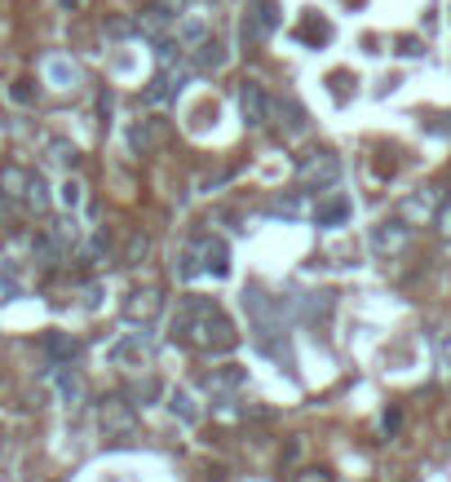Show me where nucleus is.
I'll use <instances>...</instances> for the list:
<instances>
[{
    "label": "nucleus",
    "mask_w": 451,
    "mask_h": 482,
    "mask_svg": "<svg viewBox=\"0 0 451 482\" xmlns=\"http://www.w3.org/2000/svg\"><path fill=\"white\" fill-rule=\"evenodd\" d=\"M133 425H138V416H133V407L124 398H106L102 403V429H106V438H129Z\"/></svg>",
    "instance_id": "6"
},
{
    "label": "nucleus",
    "mask_w": 451,
    "mask_h": 482,
    "mask_svg": "<svg viewBox=\"0 0 451 482\" xmlns=\"http://www.w3.org/2000/svg\"><path fill=\"white\" fill-rule=\"evenodd\" d=\"M239 115H244L248 129L270 124V98H266V89L257 80H239Z\"/></svg>",
    "instance_id": "5"
},
{
    "label": "nucleus",
    "mask_w": 451,
    "mask_h": 482,
    "mask_svg": "<svg viewBox=\"0 0 451 482\" xmlns=\"http://www.w3.org/2000/svg\"><path fill=\"white\" fill-rule=\"evenodd\" d=\"M293 482H332V469H323V465H310V469L293 474Z\"/></svg>",
    "instance_id": "27"
},
{
    "label": "nucleus",
    "mask_w": 451,
    "mask_h": 482,
    "mask_svg": "<svg viewBox=\"0 0 451 482\" xmlns=\"http://www.w3.org/2000/svg\"><path fill=\"white\" fill-rule=\"evenodd\" d=\"M248 385V372L244 368H212V372L203 376V389L212 394V398H230V394H239Z\"/></svg>",
    "instance_id": "8"
},
{
    "label": "nucleus",
    "mask_w": 451,
    "mask_h": 482,
    "mask_svg": "<svg viewBox=\"0 0 451 482\" xmlns=\"http://www.w3.org/2000/svg\"><path fill=\"white\" fill-rule=\"evenodd\" d=\"M177 274L182 279H195V274H212V279H226L230 274V248L221 235H200L182 248L177 257Z\"/></svg>",
    "instance_id": "2"
},
{
    "label": "nucleus",
    "mask_w": 451,
    "mask_h": 482,
    "mask_svg": "<svg viewBox=\"0 0 451 482\" xmlns=\"http://www.w3.org/2000/svg\"><path fill=\"white\" fill-rule=\"evenodd\" d=\"M168 407H173V416H182L186 425H195V421H200V412H195V403H191V394H186V389H173V394H168Z\"/></svg>",
    "instance_id": "20"
},
{
    "label": "nucleus",
    "mask_w": 451,
    "mask_h": 482,
    "mask_svg": "<svg viewBox=\"0 0 451 482\" xmlns=\"http://www.w3.org/2000/svg\"><path fill=\"white\" fill-rule=\"evenodd\" d=\"M53 380H58V389H62V403H80V380H76V376L58 368V372H53Z\"/></svg>",
    "instance_id": "24"
},
{
    "label": "nucleus",
    "mask_w": 451,
    "mask_h": 482,
    "mask_svg": "<svg viewBox=\"0 0 451 482\" xmlns=\"http://www.w3.org/2000/svg\"><path fill=\"white\" fill-rule=\"evenodd\" d=\"M58 4H62V9H80V0H58Z\"/></svg>",
    "instance_id": "35"
},
{
    "label": "nucleus",
    "mask_w": 451,
    "mask_h": 482,
    "mask_svg": "<svg viewBox=\"0 0 451 482\" xmlns=\"http://www.w3.org/2000/svg\"><path fill=\"white\" fill-rule=\"evenodd\" d=\"M182 9H186V0H150V4H147V13L138 18V27H147V31H159L164 22L182 18Z\"/></svg>",
    "instance_id": "9"
},
{
    "label": "nucleus",
    "mask_w": 451,
    "mask_h": 482,
    "mask_svg": "<svg viewBox=\"0 0 451 482\" xmlns=\"http://www.w3.org/2000/svg\"><path fill=\"white\" fill-rule=\"evenodd\" d=\"M45 350H50L58 363H71V359L80 354V341L67 336V332H45Z\"/></svg>",
    "instance_id": "18"
},
{
    "label": "nucleus",
    "mask_w": 451,
    "mask_h": 482,
    "mask_svg": "<svg viewBox=\"0 0 451 482\" xmlns=\"http://www.w3.org/2000/svg\"><path fill=\"white\" fill-rule=\"evenodd\" d=\"M399 54L402 58H420L425 49H420V40H416V36H402V40H399Z\"/></svg>",
    "instance_id": "30"
},
{
    "label": "nucleus",
    "mask_w": 451,
    "mask_h": 482,
    "mask_svg": "<svg viewBox=\"0 0 451 482\" xmlns=\"http://www.w3.org/2000/svg\"><path fill=\"white\" fill-rule=\"evenodd\" d=\"M173 341H182L200 354H230L239 345V332L221 315V306H212L203 297H186L182 310L173 315Z\"/></svg>",
    "instance_id": "1"
},
{
    "label": "nucleus",
    "mask_w": 451,
    "mask_h": 482,
    "mask_svg": "<svg viewBox=\"0 0 451 482\" xmlns=\"http://www.w3.org/2000/svg\"><path fill=\"white\" fill-rule=\"evenodd\" d=\"M354 213V204L346 195H332V200H323L319 209H314V226H346Z\"/></svg>",
    "instance_id": "14"
},
{
    "label": "nucleus",
    "mask_w": 451,
    "mask_h": 482,
    "mask_svg": "<svg viewBox=\"0 0 451 482\" xmlns=\"http://www.w3.org/2000/svg\"><path fill=\"white\" fill-rule=\"evenodd\" d=\"M27 182H32V173H27V168H18V164L0 168V200H5V204L23 200V195H27Z\"/></svg>",
    "instance_id": "13"
},
{
    "label": "nucleus",
    "mask_w": 451,
    "mask_h": 482,
    "mask_svg": "<svg viewBox=\"0 0 451 482\" xmlns=\"http://www.w3.org/2000/svg\"><path fill=\"white\" fill-rule=\"evenodd\" d=\"M9 98H14V103H23V107H27V103H32V98H36V89H32V80H14V89H9Z\"/></svg>",
    "instance_id": "28"
},
{
    "label": "nucleus",
    "mask_w": 451,
    "mask_h": 482,
    "mask_svg": "<svg viewBox=\"0 0 451 482\" xmlns=\"http://www.w3.org/2000/svg\"><path fill=\"white\" fill-rule=\"evenodd\" d=\"M279 22H284V9H279L275 0H261V4L252 9V18L244 22V31H252V36H270Z\"/></svg>",
    "instance_id": "11"
},
{
    "label": "nucleus",
    "mask_w": 451,
    "mask_h": 482,
    "mask_svg": "<svg viewBox=\"0 0 451 482\" xmlns=\"http://www.w3.org/2000/svg\"><path fill=\"white\" fill-rule=\"evenodd\" d=\"M50 160L58 164V168H76V164H80V151H76L71 142H50Z\"/></svg>",
    "instance_id": "23"
},
{
    "label": "nucleus",
    "mask_w": 451,
    "mask_h": 482,
    "mask_svg": "<svg viewBox=\"0 0 451 482\" xmlns=\"http://www.w3.org/2000/svg\"><path fill=\"white\" fill-rule=\"evenodd\" d=\"M173 94H177V80L164 71V76H155V85L147 89V103H150V107H155V103H168Z\"/></svg>",
    "instance_id": "21"
},
{
    "label": "nucleus",
    "mask_w": 451,
    "mask_h": 482,
    "mask_svg": "<svg viewBox=\"0 0 451 482\" xmlns=\"http://www.w3.org/2000/svg\"><path fill=\"white\" fill-rule=\"evenodd\" d=\"M297 177H301V186H310V191H328V186H337V177H341V160H337L332 151H319V156L301 160Z\"/></svg>",
    "instance_id": "3"
},
{
    "label": "nucleus",
    "mask_w": 451,
    "mask_h": 482,
    "mask_svg": "<svg viewBox=\"0 0 451 482\" xmlns=\"http://www.w3.org/2000/svg\"><path fill=\"white\" fill-rule=\"evenodd\" d=\"M381 425H385V433H399V425H402V412H399V407H390Z\"/></svg>",
    "instance_id": "32"
},
{
    "label": "nucleus",
    "mask_w": 451,
    "mask_h": 482,
    "mask_svg": "<svg viewBox=\"0 0 451 482\" xmlns=\"http://www.w3.org/2000/svg\"><path fill=\"white\" fill-rule=\"evenodd\" d=\"M434 230H438L443 239H451V200L438 204V213H434Z\"/></svg>",
    "instance_id": "26"
},
{
    "label": "nucleus",
    "mask_w": 451,
    "mask_h": 482,
    "mask_svg": "<svg viewBox=\"0 0 451 482\" xmlns=\"http://www.w3.org/2000/svg\"><path fill=\"white\" fill-rule=\"evenodd\" d=\"M279 115H288V133H305V111L297 103H279Z\"/></svg>",
    "instance_id": "25"
},
{
    "label": "nucleus",
    "mask_w": 451,
    "mask_h": 482,
    "mask_svg": "<svg viewBox=\"0 0 451 482\" xmlns=\"http://www.w3.org/2000/svg\"><path fill=\"white\" fill-rule=\"evenodd\" d=\"M164 133H168V129L155 124V120H150V124H133V129H129V147L147 156V151H155V147L164 142Z\"/></svg>",
    "instance_id": "15"
},
{
    "label": "nucleus",
    "mask_w": 451,
    "mask_h": 482,
    "mask_svg": "<svg viewBox=\"0 0 451 482\" xmlns=\"http://www.w3.org/2000/svg\"><path fill=\"white\" fill-rule=\"evenodd\" d=\"M297 40L301 45H328V40H332V27H328L319 13H305L297 27Z\"/></svg>",
    "instance_id": "17"
},
{
    "label": "nucleus",
    "mask_w": 451,
    "mask_h": 482,
    "mask_svg": "<svg viewBox=\"0 0 451 482\" xmlns=\"http://www.w3.org/2000/svg\"><path fill=\"white\" fill-rule=\"evenodd\" d=\"M106 31H111V36H129V31H133V22H129V18H111V22H106Z\"/></svg>",
    "instance_id": "31"
},
{
    "label": "nucleus",
    "mask_w": 451,
    "mask_h": 482,
    "mask_svg": "<svg viewBox=\"0 0 451 482\" xmlns=\"http://www.w3.org/2000/svg\"><path fill=\"white\" fill-rule=\"evenodd\" d=\"M23 204H27V209H36V213H45V209H50V186H45V177H41V173H32Z\"/></svg>",
    "instance_id": "19"
},
{
    "label": "nucleus",
    "mask_w": 451,
    "mask_h": 482,
    "mask_svg": "<svg viewBox=\"0 0 451 482\" xmlns=\"http://www.w3.org/2000/svg\"><path fill=\"white\" fill-rule=\"evenodd\" d=\"M438 204H443V191L425 186V191H416V195L402 204V221H425V217L438 213Z\"/></svg>",
    "instance_id": "10"
},
{
    "label": "nucleus",
    "mask_w": 451,
    "mask_h": 482,
    "mask_svg": "<svg viewBox=\"0 0 451 482\" xmlns=\"http://www.w3.org/2000/svg\"><path fill=\"white\" fill-rule=\"evenodd\" d=\"M159 306H164L159 288H133V292L124 297V319L129 323H150L155 315H159Z\"/></svg>",
    "instance_id": "7"
},
{
    "label": "nucleus",
    "mask_w": 451,
    "mask_h": 482,
    "mask_svg": "<svg viewBox=\"0 0 451 482\" xmlns=\"http://www.w3.org/2000/svg\"><path fill=\"white\" fill-rule=\"evenodd\" d=\"M147 354H150V341L142 336V332H133L129 341H120V345L111 350V363L129 368V363H147Z\"/></svg>",
    "instance_id": "12"
},
{
    "label": "nucleus",
    "mask_w": 451,
    "mask_h": 482,
    "mask_svg": "<svg viewBox=\"0 0 451 482\" xmlns=\"http://www.w3.org/2000/svg\"><path fill=\"white\" fill-rule=\"evenodd\" d=\"M195 67L200 71H221L226 67V45L212 40V36H203L200 45H195Z\"/></svg>",
    "instance_id": "16"
},
{
    "label": "nucleus",
    "mask_w": 451,
    "mask_h": 482,
    "mask_svg": "<svg viewBox=\"0 0 451 482\" xmlns=\"http://www.w3.org/2000/svg\"><path fill=\"white\" fill-rule=\"evenodd\" d=\"M407 244H411V226H407L402 217L372 226V253H381V257H399Z\"/></svg>",
    "instance_id": "4"
},
{
    "label": "nucleus",
    "mask_w": 451,
    "mask_h": 482,
    "mask_svg": "<svg viewBox=\"0 0 451 482\" xmlns=\"http://www.w3.org/2000/svg\"><path fill=\"white\" fill-rule=\"evenodd\" d=\"M443 359H447V368H451V341H443Z\"/></svg>",
    "instance_id": "36"
},
{
    "label": "nucleus",
    "mask_w": 451,
    "mask_h": 482,
    "mask_svg": "<svg viewBox=\"0 0 451 482\" xmlns=\"http://www.w3.org/2000/svg\"><path fill=\"white\" fill-rule=\"evenodd\" d=\"M50 76L53 80H62V85H71V80H76V71H67L62 62H50Z\"/></svg>",
    "instance_id": "33"
},
{
    "label": "nucleus",
    "mask_w": 451,
    "mask_h": 482,
    "mask_svg": "<svg viewBox=\"0 0 451 482\" xmlns=\"http://www.w3.org/2000/svg\"><path fill=\"white\" fill-rule=\"evenodd\" d=\"M138 257H147V239H142V235L129 244V262H138Z\"/></svg>",
    "instance_id": "34"
},
{
    "label": "nucleus",
    "mask_w": 451,
    "mask_h": 482,
    "mask_svg": "<svg viewBox=\"0 0 451 482\" xmlns=\"http://www.w3.org/2000/svg\"><path fill=\"white\" fill-rule=\"evenodd\" d=\"M58 200H62V209H67V213H76V209H80V200H85V186L67 177V182L58 186Z\"/></svg>",
    "instance_id": "22"
},
{
    "label": "nucleus",
    "mask_w": 451,
    "mask_h": 482,
    "mask_svg": "<svg viewBox=\"0 0 451 482\" xmlns=\"http://www.w3.org/2000/svg\"><path fill=\"white\" fill-rule=\"evenodd\" d=\"M203 36H208V31H203V22H200V18H191V22L182 27V40H186V45H200Z\"/></svg>",
    "instance_id": "29"
}]
</instances>
